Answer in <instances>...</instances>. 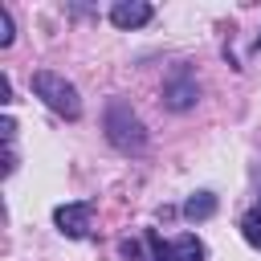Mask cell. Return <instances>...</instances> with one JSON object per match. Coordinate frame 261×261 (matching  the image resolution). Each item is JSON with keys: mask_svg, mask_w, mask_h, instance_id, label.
I'll list each match as a JSON object with an SVG mask.
<instances>
[{"mask_svg": "<svg viewBox=\"0 0 261 261\" xmlns=\"http://www.w3.org/2000/svg\"><path fill=\"white\" fill-rule=\"evenodd\" d=\"M33 94H37L49 110H57V114H65V118H77V114H82L77 90H73L61 73H53V69H37V73H33Z\"/></svg>", "mask_w": 261, "mask_h": 261, "instance_id": "6da1fadb", "label": "cell"}, {"mask_svg": "<svg viewBox=\"0 0 261 261\" xmlns=\"http://www.w3.org/2000/svg\"><path fill=\"white\" fill-rule=\"evenodd\" d=\"M106 126H110V139L122 147V151H143V143H147V135H143V126H139V118L122 106V102H114L110 106V114H106Z\"/></svg>", "mask_w": 261, "mask_h": 261, "instance_id": "7a4b0ae2", "label": "cell"}, {"mask_svg": "<svg viewBox=\"0 0 261 261\" xmlns=\"http://www.w3.org/2000/svg\"><path fill=\"white\" fill-rule=\"evenodd\" d=\"M90 216H94V204L82 200V204H61L53 212V224L65 232V237H86L90 232Z\"/></svg>", "mask_w": 261, "mask_h": 261, "instance_id": "3957f363", "label": "cell"}, {"mask_svg": "<svg viewBox=\"0 0 261 261\" xmlns=\"http://www.w3.org/2000/svg\"><path fill=\"white\" fill-rule=\"evenodd\" d=\"M147 20H151V4H143V0H118L110 8V24H118V29H139Z\"/></svg>", "mask_w": 261, "mask_h": 261, "instance_id": "277c9868", "label": "cell"}, {"mask_svg": "<svg viewBox=\"0 0 261 261\" xmlns=\"http://www.w3.org/2000/svg\"><path fill=\"white\" fill-rule=\"evenodd\" d=\"M204 241L196 237V232H184V237H175L171 241V261H204Z\"/></svg>", "mask_w": 261, "mask_h": 261, "instance_id": "5b68a950", "label": "cell"}, {"mask_svg": "<svg viewBox=\"0 0 261 261\" xmlns=\"http://www.w3.org/2000/svg\"><path fill=\"white\" fill-rule=\"evenodd\" d=\"M184 216H188V220H208V216H216V196H212V192H196V196H188Z\"/></svg>", "mask_w": 261, "mask_h": 261, "instance_id": "8992f818", "label": "cell"}, {"mask_svg": "<svg viewBox=\"0 0 261 261\" xmlns=\"http://www.w3.org/2000/svg\"><path fill=\"white\" fill-rule=\"evenodd\" d=\"M163 98H167L171 110H188V106L196 102V86H192V82H171V86L163 90Z\"/></svg>", "mask_w": 261, "mask_h": 261, "instance_id": "52a82bcc", "label": "cell"}, {"mask_svg": "<svg viewBox=\"0 0 261 261\" xmlns=\"http://www.w3.org/2000/svg\"><path fill=\"white\" fill-rule=\"evenodd\" d=\"M241 232H245V241L253 249H261V208H253V212L241 216Z\"/></svg>", "mask_w": 261, "mask_h": 261, "instance_id": "ba28073f", "label": "cell"}, {"mask_svg": "<svg viewBox=\"0 0 261 261\" xmlns=\"http://www.w3.org/2000/svg\"><path fill=\"white\" fill-rule=\"evenodd\" d=\"M147 245H151V261H171V245H163L155 228L147 232Z\"/></svg>", "mask_w": 261, "mask_h": 261, "instance_id": "9c48e42d", "label": "cell"}, {"mask_svg": "<svg viewBox=\"0 0 261 261\" xmlns=\"http://www.w3.org/2000/svg\"><path fill=\"white\" fill-rule=\"evenodd\" d=\"M0 45H12V16H8V8H0Z\"/></svg>", "mask_w": 261, "mask_h": 261, "instance_id": "30bf717a", "label": "cell"}, {"mask_svg": "<svg viewBox=\"0 0 261 261\" xmlns=\"http://www.w3.org/2000/svg\"><path fill=\"white\" fill-rule=\"evenodd\" d=\"M118 253H122L126 261H143V249H139V241H122V245H118Z\"/></svg>", "mask_w": 261, "mask_h": 261, "instance_id": "8fae6325", "label": "cell"}, {"mask_svg": "<svg viewBox=\"0 0 261 261\" xmlns=\"http://www.w3.org/2000/svg\"><path fill=\"white\" fill-rule=\"evenodd\" d=\"M0 102H12V86H8V77H0Z\"/></svg>", "mask_w": 261, "mask_h": 261, "instance_id": "7c38bea8", "label": "cell"}, {"mask_svg": "<svg viewBox=\"0 0 261 261\" xmlns=\"http://www.w3.org/2000/svg\"><path fill=\"white\" fill-rule=\"evenodd\" d=\"M257 49H261V37H257Z\"/></svg>", "mask_w": 261, "mask_h": 261, "instance_id": "4fadbf2b", "label": "cell"}]
</instances>
